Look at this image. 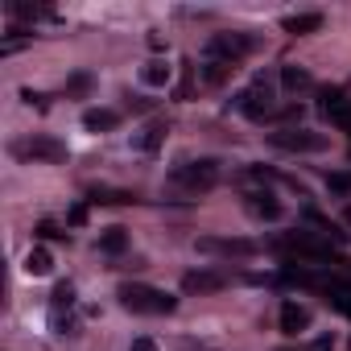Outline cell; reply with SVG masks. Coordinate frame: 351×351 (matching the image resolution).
Listing matches in <instances>:
<instances>
[{
	"label": "cell",
	"instance_id": "cell-26",
	"mask_svg": "<svg viewBox=\"0 0 351 351\" xmlns=\"http://www.w3.org/2000/svg\"><path fill=\"white\" fill-rule=\"evenodd\" d=\"M149 108H153L149 99H132V95H128V112H149Z\"/></svg>",
	"mask_w": 351,
	"mask_h": 351
},
{
	"label": "cell",
	"instance_id": "cell-11",
	"mask_svg": "<svg viewBox=\"0 0 351 351\" xmlns=\"http://www.w3.org/2000/svg\"><path fill=\"white\" fill-rule=\"evenodd\" d=\"M277 326H281V335H302V330H310V310L302 302H281Z\"/></svg>",
	"mask_w": 351,
	"mask_h": 351
},
{
	"label": "cell",
	"instance_id": "cell-20",
	"mask_svg": "<svg viewBox=\"0 0 351 351\" xmlns=\"http://www.w3.org/2000/svg\"><path fill=\"white\" fill-rule=\"evenodd\" d=\"M136 195H128V191H108V186H95L91 191V203H108V207H120V203H132Z\"/></svg>",
	"mask_w": 351,
	"mask_h": 351
},
{
	"label": "cell",
	"instance_id": "cell-6",
	"mask_svg": "<svg viewBox=\"0 0 351 351\" xmlns=\"http://www.w3.org/2000/svg\"><path fill=\"white\" fill-rule=\"evenodd\" d=\"M13 157H21V161H50V165H62L71 153H66V145L54 141V136H29V141H13Z\"/></svg>",
	"mask_w": 351,
	"mask_h": 351
},
{
	"label": "cell",
	"instance_id": "cell-8",
	"mask_svg": "<svg viewBox=\"0 0 351 351\" xmlns=\"http://www.w3.org/2000/svg\"><path fill=\"white\" fill-rule=\"evenodd\" d=\"M199 252L207 256H228V261H244L256 252L252 240H236V236H199Z\"/></svg>",
	"mask_w": 351,
	"mask_h": 351
},
{
	"label": "cell",
	"instance_id": "cell-10",
	"mask_svg": "<svg viewBox=\"0 0 351 351\" xmlns=\"http://www.w3.org/2000/svg\"><path fill=\"white\" fill-rule=\"evenodd\" d=\"M228 285V273H215V269H191L182 277V289L186 293H219Z\"/></svg>",
	"mask_w": 351,
	"mask_h": 351
},
{
	"label": "cell",
	"instance_id": "cell-23",
	"mask_svg": "<svg viewBox=\"0 0 351 351\" xmlns=\"http://www.w3.org/2000/svg\"><path fill=\"white\" fill-rule=\"evenodd\" d=\"M87 91H91V75L87 71H79V75L66 79V95H87Z\"/></svg>",
	"mask_w": 351,
	"mask_h": 351
},
{
	"label": "cell",
	"instance_id": "cell-1",
	"mask_svg": "<svg viewBox=\"0 0 351 351\" xmlns=\"http://www.w3.org/2000/svg\"><path fill=\"white\" fill-rule=\"evenodd\" d=\"M273 252H281L285 261H298V265H306V261L322 265V261H330V256H335L330 240H326V236H318V232H285V236H277V240H273Z\"/></svg>",
	"mask_w": 351,
	"mask_h": 351
},
{
	"label": "cell",
	"instance_id": "cell-16",
	"mask_svg": "<svg viewBox=\"0 0 351 351\" xmlns=\"http://www.w3.org/2000/svg\"><path fill=\"white\" fill-rule=\"evenodd\" d=\"M165 120H153V124H145L141 128V136H136V149H145V153H157L161 149V141H165Z\"/></svg>",
	"mask_w": 351,
	"mask_h": 351
},
{
	"label": "cell",
	"instance_id": "cell-7",
	"mask_svg": "<svg viewBox=\"0 0 351 351\" xmlns=\"http://www.w3.org/2000/svg\"><path fill=\"white\" fill-rule=\"evenodd\" d=\"M256 46H261V42H256L252 34H215V38L207 42V58H223V62H236V66H240V58H248Z\"/></svg>",
	"mask_w": 351,
	"mask_h": 351
},
{
	"label": "cell",
	"instance_id": "cell-4",
	"mask_svg": "<svg viewBox=\"0 0 351 351\" xmlns=\"http://www.w3.org/2000/svg\"><path fill=\"white\" fill-rule=\"evenodd\" d=\"M277 87H273V79H252V87H244L240 95H236V112H244L248 120H269L273 112H277Z\"/></svg>",
	"mask_w": 351,
	"mask_h": 351
},
{
	"label": "cell",
	"instance_id": "cell-15",
	"mask_svg": "<svg viewBox=\"0 0 351 351\" xmlns=\"http://www.w3.org/2000/svg\"><path fill=\"white\" fill-rule=\"evenodd\" d=\"M281 87H285L289 95H298V91H310L314 79H310V71H302V66H281Z\"/></svg>",
	"mask_w": 351,
	"mask_h": 351
},
{
	"label": "cell",
	"instance_id": "cell-19",
	"mask_svg": "<svg viewBox=\"0 0 351 351\" xmlns=\"http://www.w3.org/2000/svg\"><path fill=\"white\" fill-rule=\"evenodd\" d=\"M326 293H330V302H335L343 314H351V281H339V277H330V281H326Z\"/></svg>",
	"mask_w": 351,
	"mask_h": 351
},
{
	"label": "cell",
	"instance_id": "cell-12",
	"mask_svg": "<svg viewBox=\"0 0 351 351\" xmlns=\"http://www.w3.org/2000/svg\"><path fill=\"white\" fill-rule=\"evenodd\" d=\"M281 29H285V34H293V38L318 34V29H322V13H293V17H285V21H281Z\"/></svg>",
	"mask_w": 351,
	"mask_h": 351
},
{
	"label": "cell",
	"instance_id": "cell-2",
	"mask_svg": "<svg viewBox=\"0 0 351 351\" xmlns=\"http://www.w3.org/2000/svg\"><path fill=\"white\" fill-rule=\"evenodd\" d=\"M116 298H120V306L132 310V314H173V310H178V298H169L165 289L132 285V281H124V285L116 289Z\"/></svg>",
	"mask_w": 351,
	"mask_h": 351
},
{
	"label": "cell",
	"instance_id": "cell-5",
	"mask_svg": "<svg viewBox=\"0 0 351 351\" xmlns=\"http://www.w3.org/2000/svg\"><path fill=\"white\" fill-rule=\"evenodd\" d=\"M269 145H273V149H285V153H322L330 141H326V132H310V128L289 124V128L269 132Z\"/></svg>",
	"mask_w": 351,
	"mask_h": 351
},
{
	"label": "cell",
	"instance_id": "cell-25",
	"mask_svg": "<svg viewBox=\"0 0 351 351\" xmlns=\"http://www.w3.org/2000/svg\"><path fill=\"white\" fill-rule=\"evenodd\" d=\"M128 351H157V343H153L149 335H141V339H132V343H128Z\"/></svg>",
	"mask_w": 351,
	"mask_h": 351
},
{
	"label": "cell",
	"instance_id": "cell-9",
	"mask_svg": "<svg viewBox=\"0 0 351 351\" xmlns=\"http://www.w3.org/2000/svg\"><path fill=\"white\" fill-rule=\"evenodd\" d=\"M244 211L252 215V219H281V203H277V195L273 191H248L244 195Z\"/></svg>",
	"mask_w": 351,
	"mask_h": 351
},
{
	"label": "cell",
	"instance_id": "cell-22",
	"mask_svg": "<svg viewBox=\"0 0 351 351\" xmlns=\"http://www.w3.org/2000/svg\"><path fill=\"white\" fill-rule=\"evenodd\" d=\"M71 302H75V285H71V281H58L54 293H50V306H54V310H62V306L71 310Z\"/></svg>",
	"mask_w": 351,
	"mask_h": 351
},
{
	"label": "cell",
	"instance_id": "cell-24",
	"mask_svg": "<svg viewBox=\"0 0 351 351\" xmlns=\"http://www.w3.org/2000/svg\"><path fill=\"white\" fill-rule=\"evenodd\" d=\"M330 191H351V173H330Z\"/></svg>",
	"mask_w": 351,
	"mask_h": 351
},
{
	"label": "cell",
	"instance_id": "cell-18",
	"mask_svg": "<svg viewBox=\"0 0 351 351\" xmlns=\"http://www.w3.org/2000/svg\"><path fill=\"white\" fill-rule=\"evenodd\" d=\"M50 269H54V256H50L46 248H34V252L25 256V273H29V277H46Z\"/></svg>",
	"mask_w": 351,
	"mask_h": 351
},
{
	"label": "cell",
	"instance_id": "cell-14",
	"mask_svg": "<svg viewBox=\"0 0 351 351\" xmlns=\"http://www.w3.org/2000/svg\"><path fill=\"white\" fill-rule=\"evenodd\" d=\"M120 124V116L112 112V108H91V112H83V128L87 132H112Z\"/></svg>",
	"mask_w": 351,
	"mask_h": 351
},
{
	"label": "cell",
	"instance_id": "cell-3",
	"mask_svg": "<svg viewBox=\"0 0 351 351\" xmlns=\"http://www.w3.org/2000/svg\"><path fill=\"white\" fill-rule=\"evenodd\" d=\"M169 182H173V191H178V195L199 199V195L215 191V182H219V161H186V165L173 169Z\"/></svg>",
	"mask_w": 351,
	"mask_h": 351
},
{
	"label": "cell",
	"instance_id": "cell-13",
	"mask_svg": "<svg viewBox=\"0 0 351 351\" xmlns=\"http://www.w3.org/2000/svg\"><path fill=\"white\" fill-rule=\"evenodd\" d=\"M199 75H203V83H207V87H219V83H228V79L236 75V62H223V58H207V62L199 66Z\"/></svg>",
	"mask_w": 351,
	"mask_h": 351
},
{
	"label": "cell",
	"instance_id": "cell-17",
	"mask_svg": "<svg viewBox=\"0 0 351 351\" xmlns=\"http://www.w3.org/2000/svg\"><path fill=\"white\" fill-rule=\"evenodd\" d=\"M128 248V232L124 228H108L104 236H99V252H108V256H120Z\"/></svg>",
	"mask_w": 351,
	"mask_h": 351
},
{
	"label": "cell",
	"instance_id": "cell-21",
	"mask_svg": "<svg viewBox=\"0 0 351 351\" xmlns=\"http://www.w3.org/2000/svg\"><path fill=\"white\" fill-rule=\"evenodd\" d=\"M141 79H145L149 87H165V83H169V66H165V62H145Z\"/></svg>",
	"mask_w": 351,
	"mask_h": 351
}]
</instances>
